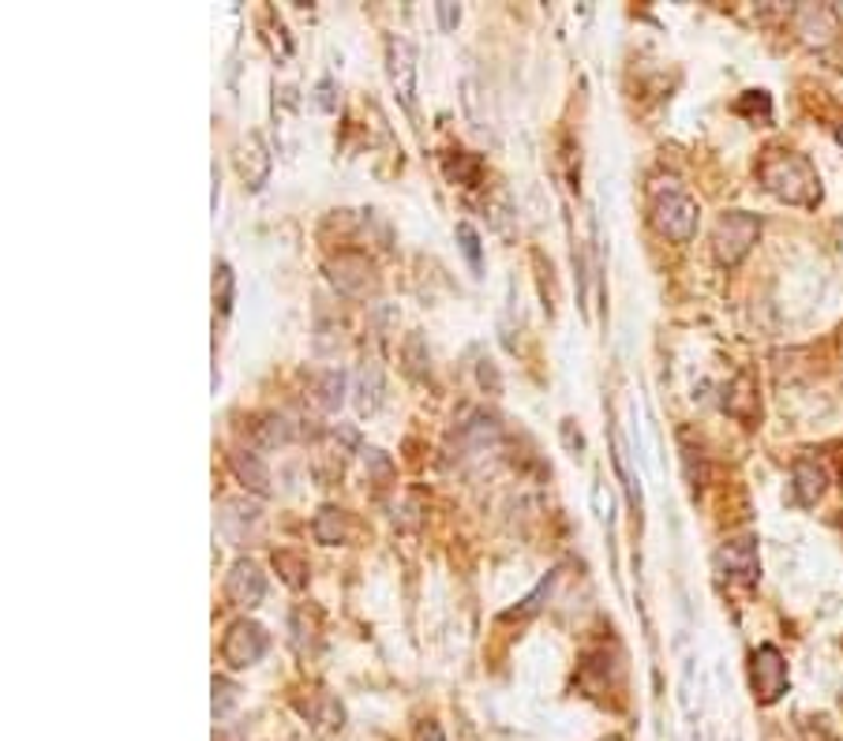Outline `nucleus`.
<instances>
[{
    "instance_id": "f257e3e1",
    "label": "nucleus",
    "mask_w": 843,
    "mask_h": 741,
    "mask_svg": "<svg viewBox=\"0 0 843 741\" xmlns=\"http://www.w3.org/2000/svg\"><path fill=\"white\" fill-rule=\"evenodd\" d=\"M757 180L769 196L788 202V206H817L821 202V176H817L814 162L795 150H765Z\"/></svg>"
},
{
    "instance_id": "f03ea898",
    "label": "nucleus",
    "mask_w": 843,
    "mask_h": 741,
    "mask_svg": "<svg viewBox=\"0 0 843 741\" xmlns=\"http://www.w3.org/2000/svg\"><path fill=\"white\" fill-rule=\"evenodd\" d=\"M653 225L668 240L690 243L697 233V202L682 188H674V180H668V188L653 191Z\"/></svg>"
},
{
    "instance_id": "7ed1b4c3",
    "label": "nucleus",
    "mask_w": 843,
    "mask_h": 741,
    "mask_svg": "<svg viewBox=\"0 0 843 741\" xmlns=\"http://www.w3.org/2000/svg\"><path fill=\"white\" fill-rule=\"evenodd\" d=\"M757 236H761V222H757L754 214H746V210H728L712 229L716 266H723V269L739 266L742 259L749 255V248L757 243Z\"/></svg>"
},
{
    "instance_id": "20e7f679",
    "label": "nucleus",
    "mask_w": 843,
    "mask_h": 741,
    "mask_svg": "<svg viewBox=\"0 0 843 741\" xmlns=\"http://www.w3.org/2000/svg\"><path fill=\"white\" fill-rule=\"evenodd\" d=\"M716 573H720L728 585L754 588L761 577V562H757V539L754 536H739L716 551Z\"/></svg>"
},
{
    "instance_id": "39448f33",
    "label": "nucleus",
    "mask_w": 843,
    "mask_h": 741,
    "mask_svg": "<svg viewBox=\"0 0 843 741\" xmlns=\"http://www.w3.org/2000/svg\"><path fill=\"white\" fill-rule=\"evenodd\" d=\"M749 681H754V693L761 704H776L783 693H788V660L780 655L776 644H761L749 660Z\"/></svg>"
},
{
    "instance_id": "423d86ee",
    "label": "nucleus",
    "mask_w": 843,
    "mask_h": 741,
    "mask_svg": "<svg viewBox=\"0 0 843 741\" xmlns=\"http://www.w3.org/2000/svg\"><path fill=\"white\" fill-rule=\"evenodd\" d=\"M266 648H270L266 629L259 626V621L240 618V621H233L230 633H225V640H222V660L230 663V667H236V670H240V667H256V663L266 655Z\"/></svg>"
},
{
    "instance_id": "0eeeda50",
    "label": "nucleus",
    "mask_w": 843,
    "mask_h": 741,
    "mask_svg": "<svg viewBox=\"0 0 843 741\" xmlns=\"http://www.w3.org/2000/svg\"><path fill=\"white\" fill-rule=\"evenodd\" d=\"M386 72H390V87L398 101L405 109H412V98H417V49L401 34L386 38Z\"/></svg>"
},
{
    "instance_id": "6e6552de",
    "label": "nucleus",
    "mask_w": 843,
    "mask_h": 741,
    "mask_svg": "<svg viewBox=\"0 0 843 741\" xmlns=\"http://www.w3.org/2000/svg\"><path fill=\"white\" fill-rule=\"evenodd\" d=\"M266 595V577L259 573L256 562H236V566L230 569V577H225V600H230L233 606H244V611H251V606H259Z\"/></svg>"
},
{
    "instance_id": "1a4fd4ad",
    "label": "nucleus",
    "mask_w": 843,
    "mask_h": 741,
    "mask_svg": "<svg viewBox=\"0 0 843 741\" xmlns=\"http://www.w3.org/2000/svg\"><path fill=\"white\" fill-rule=\"evenodd\" d=\"M795 30L809 46H829L840 34V20L829 4H803L795 8Z\"/></svg>"
},
{
    "instance_id": "9d476101",
    "label": "nucleus",
    "mask_w": 843,
    "mask_h": 741,
    "mask_svg": "<svg viewBox=\"0 0 843 741\" xmlns=\"http://www.w3.org/2000/svg\"><path fill=\"white\" fill-rule=\"evenodd\" d=\"M331 269H334L331 281L345 292V297H368V292H375V285H379L375 269H371L364 255H337V263Z\"/></svg>"
},
{
    "instance_id": "9b49d317",
    "label": "nucleus",
    "mask_w": 843,
    "mask_h": 741,
    "mask_svg": "<svg viewBox=\"0 0 843 741\" xmlns=\"http://www.w3.org/2000/svg\"><path fill=\"white\" fill-rule=\"evenodd\" d=\"M825 487H829V472L817 465V461L798 457L795 468H791V491H795V502L817 505V499L825 494Z\"/></svg>"
},
{
    "instance_id": "f8f14e48",
    "label": "nucleus",
    "mask_w": 843,
    "mask_h": 741,
    "mask_svg": "<svg viewBox=\"0 0 843 741\" xmlns=\"http://www.w3.org/2000/svg\"><path fill=\"white\" fill-rule=\"evenodd\" d=\"M236 162H240V173H244V180H248L251 188H263L266 176H270V154H266L263 139H259L256 131H251L248 139L240 142V154H236Z\"/></svg>"
},
{
    "instance_id": "ddd939ff",
    "label": "nucleus",
    "mask_w": 843,
    "mask_h": 741,
    "mask_svg": "<svg viewBox=\"0 0 843 741\" xmlns=\"http://www.w3.org/2000/svg\"><path fill=\"white\" fill-rule=\"evenodd\" d=\"M311 532H315L319 543H345L352 528H349V517H345V510L323 505V510L315 513V520H311Z\"/></svg>"
},
{
    "instance_id": "4468645a",
    "label": "nucleus",
    "mask_w": 843,
    "mask_h": 741,
    "mask_svg": "<svg viewBox=\"0 0 843 741\" xmlns=\"http://www.w3.org/2000/svg\"><path fill=\"white\" fill-rule=\"evenodd\" d=\"M230 465H233L236 479H240L244 487H251V491H256V494H270V476H266L263 461H259L256 453L236 450L233 457H230Z\"/></svg>"
},
{
    "instance_id": "2eb2a0df",
    "label": "nucleus",
    "mask_w": 843,
    "mask_h": 741,
    "mask_svg": "<svg viewBox=\"0 0 843 741\" xmlns=\"http://www.w3.org/2000/svg\"><path fill=\"white\" fill-rule=\"evenodd\" d=\"M379 401H383V375H379L375 364H364V367H360V378H357V409H360V416L375 412Z\"/></svg>"
},
{
    "instance_id": "dca6fc26",
    "label": "nucleus",
    "mask_w": 843,
    "mask_h": 741,
    "mask_svg": "<svg viewBox=\"0 0 843 741\" xmlns=\"http://www.w3.org/2000/svg\"><path fill=\"white\" fill-rule=\"evenodd\" d=\"M345 401V375L342 370H323L315 378V404L323 412H337Z\"/></svg>"
},
{
    "instance_id": "f3484780",
    "label": "nucleus",
    "mask_w": 843,
    "mask_h": 741,
    "mask_svg": "<svg viewBox=\"0 0 843 741\" xmlns=\"http://www.w3.org/2000/svg\"><path fill=\"white\" fill-rule=\"evenodd\" d=\"M735 113L749 116L754 124H757V116H761V124H769V121H772V101H769V95H765V90H746V95L739 98Z\"/></svg>"
},
{
    "instance_id": "a211bd4d",
    "label": "nucleus",
    "mask_w": 843,
    "mask_h": 741,
    "mask_svg": "<svg viewBox=\"0 0 843 741\" xmlns=\"http://www.w3.org/2000/svg\"><path fill=\"white\" fill-rule=\"evenodd\" d=\"M274 566H277V573H282L285 585H289V588H303V585H308V577H303V573H308V566H303L297 554L277 551V554H274Z\"/></svg>"
},
{
    "instance_id": "6ab92c4d",
    "label": "nucleus",
    "mask_w": 843,
    "mask_h": 741,
    "mask_svg": "<svg viewBox=\"0 0 843 741\" xmlns=\"http://www.w3.org/2000/svg\"><path fill=\"white\" fill-rule=\"evenodd\" d=\"M293 438V424L285 416H270L259 424V445H285Z\"/></svg>"
},
{
    "instance_id": "aec40b11",
    "label": "nucleus",
    "mask_w": 843,
    "mask_h": 741,
    "mask_svg": "<svg viewBox=\"0 0 843 741\" xmlns=\"http://www.w3.org/2000/svg\"><path fill=\"white\" fill-rule=\"evenodd\" d=\"M555 580H559V569H555V573H547V577L540 580V588H536V592L529 595V600L521 603V606H513V611H506L503 618H529V614H533V611H540V600H544V595L551 592V588H555Z\"/></svg>"
},
{
    "instance_id": "412c9836",
    "label": "nucleus",
    "mask_w": 843,
    "mask_h": 741,
    "mask_svg": "<svg viewBox=\"0 0 843 741\" xmlns=\"http://www.w3.org/2000/svg\"><path fill=\"white\" fill-rule=\"evenodd\" d=\"M236 693H240V689H236L230 678H214V719H225V715L233 712Z\"/></svg>"
},
{
    "instance_id": "4be33fe9",
    "label": "nucleus",
    "mask_w": 843,
    "mask_h": 741,
    "mask_svg": "<svg viewBox=\"0 0 843 741\" xmlns=\"http://www.w3.org/2000/svg\"><path fill=\"white\" fill-rule=\"evenodd\" d=\"M214 297H218V303H222V311H230L233 307V269L225 266V263H218V269H214Z\"/></svg>"
},
{
    "instance_id": "5701e85b",
    "label": "nucleus",
    "mask_w": 843,
    "mask_h": 741,
    "mask_svg": "<svg viewBox=\"0 0 843 741\" xmlns=\"http://www.w3.org/2000/svg\"><path fill=\"white\" fill-rule=\"evenodd\" d=\"M480 168H484V162L472 154H458V168H446L450 176H458L461 184H476L480 180Z\"/></svg>"
},
{
    "instance_id": "b1692460",
    "label": "nucleus",
    "mask_w": 843,
    "mask_h": 741,
    "mask_svg": "<svg viewBox=\"0 0 843 741\" xmlns=\"http://www.w3.org/2000/svg\"><path fill=\"white\" fill-rule=\"evenodd\" d=\"M458 240H461V251L469 255L472 269H480V236H476V229H472L469 222L458 225Z\"/></svg>"
},
{
    "instance_id": "393cba45",
    "label": "nucleus",
    "mask_w": 843,
    "mask_h": 741,
    "mask_svg": "<svg viewBox=\"0 0 843 741\" xmlns=\"http://www.w3.org/2000/svg\"><path fill=\"white\" fill-rule=\"evenodd\" d=\"M435 12H438V27H443V30H458V23H461V8L458 4L443 0V4H435Z\"/></svg>"
},
{
    "instance_id": "a878e982",
    "label": "nucleus",
    "mask_w": 843,
    "mask_h": 741,
    "mask_svg": "<svg viewBox=\"0 0 843 741\" xmlns=\"http://www.w3.org/2000/svg\"><path fill=\"white\" fill-rule=\"evenodd\" d=\"M480 386H484L487 393H499V390H503L499 370L492 367V360H484V364H480Z\"/></svg>"
},
{
    "instance_id": "bb28decb",
    "label": "nucleus",
    "mask_w": 843,
    "mask_h": 741,
    "mask_svg": "<svg viewBox=\"0 0 843 741\" xmlns=\"http://www.w3.org/2000/svg\"><path fill=\"white\" fill-rule=\"evenodd\" d=\"M315 101H319V109H326V113H331V109L337 105V101H334V79H323V83H319V87H315Z\"/></svg>"
},
{
    "instance_id": "cd10ccee",
    "label": "nucleus",
    "mask_w": 843,
    "mask_h": 741,
    "mask_svg": "<svg viewBox=\"0 0 843 741\" xmlns=\"http://www.w3.org/2000/svg\"><path fill=\"white\" fill-rule=\"evenodd\" d=\"M836 139H840V147H843V124H840V131H836Z\"/></svg>"
},
{
    "instance_id": "c85d7f7f",
    "label": "nucleus",
    "mask_w": 843,
    "mask_h": 741,
    "mask_svg": "<svg viewBox=\"0 0 843 741\" xmlns=\"http://www.w3.org/2000/svg\"><path fill=\"white\" fill-rule=\"evenodd\" d=\"M607 741H622V738H607Z\"/></svg>"
}]
</instances>
